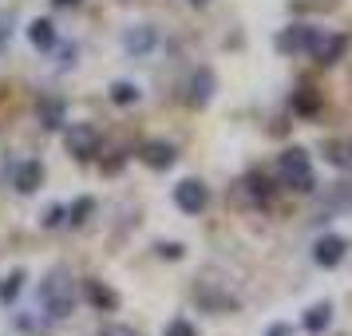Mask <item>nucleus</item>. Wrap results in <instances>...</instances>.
<instances>
[{
	"instance_id": "f257e3e1",
	"label": "nucleus",
	"mask_w": 352,
	"mask_h": 336,
	"mask_svg": "<svg viewBox=\"0 0 352 336\" xmlns=\"http://www.w3.org/2000/svg\"><path fill=\"white\" fill-rule=\"evenodd\" d=\"M36 297H40V309H44L52 320H67L76 313V304H80V293H76V281H72L67 269H52L48 277L40 281Z\"/></svg>"
},
{
	"instance_id": "f03ea898",
	"label": "nucleus",
	"mask_w": 352,
	"mask_h": 336,
	"mask_svg": "<svg viewBox=\"0 0 352 336\" xmlns=\"http://www.w3.org/2000/svg\"><path fill=\"white\" fill-rule=\"evenodd\" d=\"M277 182L293 194H313L317 190V170L305 146H285L277 155Z\"/></svg>"
},
{
	"instance_id": "7ed1b4c3",
	"label": "nucleus",
	"mask_w": 352,
	"mask_h": 336,
	"mask_svg": "<svg viewBox=\"0 0 352 336\" xmlns=\"http://www.w3.org/2000/svg\"><path fill=\"white\" fill-rule=\"evenodd\" d=\"M64 146L76 162H91L103 146V135L96 123H64Z\"/></svg>"
},
{
	"instance_id": "20e7f679",
	"label": "nucleus",
	"mask_w": 352,
	"mask_h": 336,
	"mask_svg": "<svg viewBox=\"0 0 352 336\" xmlns=\"http://www.w3.org/2000/svg\"><path fill=\"white\" fill-rule=\"evenodd\" d=\"M170 198H175L178 214H186V218H198V214L210 206V186L202 182V178H178L175 190H170Z\"/></svg>"
},
{
	"instance_id": "39448f33",
	"label": "nucleus",
	"mask_w": 352,
	"mask_h": 336,
	"mask_svg": "<svg viewBox=\"0 0 352 336\" xmlns=\"http://www.w3.org/2000/svg\"><path fill=\"white\" fill-rule=\"evenodd\" d=\"M317 36H320V28H313V24H289V28H281L273 36V48L281 56H309V48L317 44Z\"/></svg>"
},
{
	"instance_id": "423d86ee",
	"label": "nucleus",
	"mask_w": 352,
	"mask_h": 336,
	"mask_svg": "<svg viewBox=\"0 0 352 336\" xmlns=\"http://www.w3.org/2000/svg\"><path fill=\"white\" fill-rule=\"evenodd\" d=\"M190 297H194V304H198L202 313H238V309H241L238 297H234V293H226V289H218L214 281H198Z\"/></svg>"
},
{
	"instance_id": "0eeeda50",
	"label": "nucleus",
	"mask_w": 352,
	"mask_h": 336,
	"mask_svg": "<svg viewBox=\"0 0 352 336\" xmlns=\"http://www.w3.org/2000/svg\"><path fill=\"white\" fill-rule=\"evenodd\" d=\"M214 91H218V76H214V67H198V71H190V80H186V107H194V111L210 107Z\"/></svg>"
},
{
	"instance_id": "6e6552de",
	"label": "nucleus",
	"mask_w": 352,
	"mask_h": 336,
	"mask_svg": "<svg viewBox=\"0 0 352 336\" xmlns=\"http://www.w3.org/2000/svg\"><path fill=\"white\" fill-rule=\"evenodd\" d=\"M344 52H349V36L344 32H324V28H320L317 44L309 48V60L320 64V67H333L336 60H344Z\"/></svg>"
},
{
	"instance_id": "1a4fd4ad",
	"label": "nucleus",
	"mask_w": 352,
	"mask_h": 336,
	"mask_svg": "<svg viewBox=\"0 0 352 336\" xmlns=\"http://www.w3.org/2000/svg\"><path fill=\"white\" fill-rule=\"evenodd\" d=\"M80 289H83V301L91 304L96 313H119V304H123V297L107 281H99V277H83Z\"/></svg>"
},
{
	"instance_id": "9d476101",
	"label": "nucleus",
	"mask_w": 352,
	"mask_h": 336,
	"mask_svg": "<svg viewBox=\"0 0 352 336\" xmlns=\"http://www.w3.org/2000/svg\"><path fill=\"white\" fill-rule=\"evenodd\" d=\"M135 159L143 162L146 170H155V175H162V170H170L178 162V150L175 143H162V139H151V143H143L139 150H135Z\"/></svg>"
},
{
	"instance_id": "9b49d317",
	"label": "nucleus",
	"mask_w": 352,
	"mask_h": 336,
	"mask_svg": "<svg viewBox=\"0 0 352 336\" xmlns=\"http://www.w3.org/2000/svg\"><path fill=\"white\" fill-rule=\"evenodd\" d=\"M344 254H349V241L340 238V234H320L313 241V261H317L320 269H336L344 261Z\"/></svg>"
},
{
	"instance_id": "f8f14e48",
	"label": "nucleus",
	"mask_w": 352,
	"mask_h": 336,
	"mask_svg": "<svg viewBox=\"0 0 352 336\" xmlns=\"http://www.w3.org/2000/svg\"><path fill=\"white\" fill-rule=\"evenodd\" d=\"M155 44H159V32H155L151 24H135V28H127V32H123V52H127V56H135V60L151 56V52H155Z\"/></svg>"
},
{
	"instance_id": "ddd939ff",
	"label": "nucleus",
	"mask_w": 352,
	"mask_h": 336,
	"mask_svg": "<svg viewBox=\"0 0 352 336\" xmlns=\"http://www.w3.org/2000/svg\"><path fill=\"white\" fill-rule=\"evenodd\" d=\"M44 175H48V170H44L40 159H24L16 170H12V190L16 194H36L40 186H44Z\"/></svg>"
},
{
	"instance_id": "4468645a",
	"label": "nucleus",
	"mask_w": 352,
	"mask_h": 336,
	"mask_svg": "<svg viewBox=\"0 0 352 336\" xmlns=\"http://www.w3.org/2000/svg\"><path fill=\"white\" fill-rule=\"evenodd\" d=\"M273 190H277V186H273V178L265 175V170H250V175L241 178V194H245L254 206H270Z\"/></svg>"
},
{
	"instance_id": "2eb2a0df",
	"label": "nucleus",
	"mask_w": 352,
	"mask_h": 336,
	"mask_svg": "<svg viewBox=\"0 0 352 336\" xmlns=\"http://www.w3.org/2000/svg\"><path fill=\"white\" fill-rule=\"evenodd\" d=\"M28 44H32L36 52H56V44H60V32H56V24H52L48 16L28 20Z\"/></svg>"
},
{
	"instance_id": "dca6fc26",
	"label": "nucleus",
	"mask_w": 352,
	"mask_h": 336,
	"mask_svg": "<svg viewBox=\"0 0 352 336\" xmlns=\"http://www.w3.org/2000/svg\"><path fill=\"white\" fill-rule=\"evenodd\" d=\"M329 324H333V301H317V304H309V309H305L301 328H305L309 336L329 333Z\"/></svg>"
},
{
	"instance_id": "f3484780",
	"label": "nucleus",
	"mask_w": 352,
	"mask_h": 336,
	"mask_svg": "<svg viewBox=\"0 0 352 336\" xmlns=\"http://www.w3.org/2000/svg\"><path fill=\"white\" fill-rule=\"evenodd\" d=\"M289 107H293V115H301V119H313L324 107V96H320L317 87H297L293 99H289Z\"/></svg>"
},
{
	"instance_id": "a211bd4d",
	"label": "nucleus",
	"mask_w": 352,
	"mask_h": 336,
	"mask_svg": "<svg viewBox=\"0 0 352 336\" xmlns=\"http://www.w3.org/2000/svg\"><path fill=\"white\" fill-rule=\"evenodd\" d=\"M96 210H99V202L91 198V194H80L72 206H67V218H64V225H72V229H83V225L96 218Z\"/></svg>"
},
{
	"instance_id": "6ab92c4d",
	"label": "nucleus",
	"mask_w": 352,
	"mask_h": 336,
	"mask_svg": "<svg viewBox=\"0 0 352 336\" xmlns=\"http://www.w3.org/2000/svg\"><path fill=\"white\" fill-rule=\"evenodd\" d=\"M24 281H28V269H8L4 277H0V304L8 309V304L20 301V293H24Z\"/></svg>"
},
{
	"instance_id": "aec40b11",
	"label": "nucleus",
	"mask_w": 352,
	"mask_h": 336,
	"mask_svg": "<svg viewBox=\"0 0 352 336\" xmlns=\"http://www.w3.org/2000/svg\"><path fill=\"white\" fill-rule=\"evenodd\" d=\"M36 119H40L44 131H60L67 123L64 119V99H40V103H36Z\"/></svg>"
},
{
	"instance_id": "412c9836",
	"label": "nucleus",
	"mask_w": 352,
	"mask_h": 336,
	"mask_svg": "<svg viewBox=\"0 0 352 336\" xmlns=\"http://www.w3.org/2000/svg\"><path fill=\"white\" fill-rule=\"evenodd\" d=\"M56 320L48 313H16V333L20 336H52Z\"/></svg>"
},
{
	"instance_id": "4be33fe9",
	"label": "nucleus",
	"mask_w": 352,
	"mask_h": 336,
	"mask_svg": "<svg viewBox=\"0 0 352 336\" xmlns=\"http://www.w3.org/2000/svg\"><path fill=\"white\" fill-rule=\"evenodd\" d=\"M107 99H111L115 107H135V103L143 99V87L135 80H115L111 87H107Z\"/></svg>"
},
{
	"instance_id": "5701e85b",
	"label": "nucleus",
	"mask_w": 352,
	"mask_h": 336,
	"mask_svg": "<svg viewBox=\"0 0 352 336\" xmlns=\"http://www.w3.org/2000/svg\"><path fill=\"white\" fill-rule=\"evenodd\" d=\"M324 159L333 162V166L352 170V143H329V146H324Z\"/></svg>"
},
{
	"instance_id": "b1692460",
	"label": "nucleus",
	"mask_w": 352,
	"mask_h": 336,
	"mask_svg": "<svg viewBox=\"0 0 352 336\" xmlns=\"http://www.w3.org/2000/svg\"><path fill=\"white\" fill-rule=\"evenodd\" d=\"M64 218H67V206H64V202H56V206L44 210V218H40V229H60V225H64Z\"/></svg>"
},
{
	"instance_id": "393cba45",
	"label": "nucleus",
	"mask_w": 352,
	"mask_h": 336,
	"mask_svg": "<svg viewBox=\"0 0 352 336\" xmlns=\"http://www.w3.org/2000/svg\"><path fill=\"white\" fill-rule=\"evenodd\" d=\"M127 159H131V150H111V159H99V170L103 175H119L127 166Z\"/></svg>"
},
{
	"instance_id": "a878e982",
	"label": "nucleus",
	"mask_w": 352,
	"mask_h": 336,
	"mask_svg": "<svg viewBox=\"0 0 352 336\" xmlns=\"http://www.w3.org/2000/svg\"><path fill=\"white\" fill-rule=\"evenodd\" d=\"M155 254H159L162 261H182V257H186V245H182V241H159Z\"/></svg>"
},
{
	"instance_id": "bb28decb",
	"label": "nucleus",
	"mask_w": 352,
	"mask_h": 336,
	"mask_svg": "<svg viewBox=\"0 0 352 336\" xmlns=\"http://www.w3.org/2000/svg\"><path fill=\"white\" fill-rule=\"evenodd\" d=\"M162 336H198V328H194L186 317H175L166 328H162Z\"/></svg>"
},
{
	"instance_id": "cd10ccee",
	"label": "nucleus",
	"mask_w": 352,
	"mask_h": 336,
	"mask_svg": "<svg viewBox=\"0 0 352 336\" xmlns=\"http://www.w3.org/2000/svg\"><path fill=\"white\" fill-rule=\"evenodd\" d=\"M56 48H60V67H76V56H80L76 44H56Z\"/></svg>"
},
{
	"instance_id": "c85d7f7f",
	"label": "nucleus",
	"mask_w": 352,
	"mask_h": 336,
	"mask_svg": "<svg viewBox=\"0 0 352 336\" xmlns=\"http://www.w3.org/2000/svg\"><path fill=\"white\" fill-rule=\"evenodd\" d=\"M99 336H139V333H135L131 324H103V328H99Z\"/></svg>"
},
{
	"instance_id": "c756f323",
	"label": "nucleus",
	"mask_w": 352,
	"mask_h": 336,
	"mask_svg": "<svg viewBox=\"0 0 352 336\" xmlns=\"http://www.w3.org/2000/svg\"><path fill=\"white\" fill-rule=\"evenodd\" d=\"M265 336H293V324H285V320H273L270 328H265Z\"/></svg>"
},
{
	"instance_id": "7c9ffc66",
	"label": "nucleus",
	"mask_w": 352,
	"mask_h": 336,
	"mask_svg": "<svg viewBox=\"0 0 352 336\" xmlns=\"http://www.w3.org/2000/svg\"><path fill=\"white\" fill-rule=\"evenodd\" d=\"M52 4H56V8H76L80 0H52Z\"/></svg>"
},
{
	"instance_id": "2f4dec72",
	"label": "nucleus",
	"mask_w": 352,
	"mask_h": 336,
	"mask_svg": "<svg viewBox=\"0 0 352 336\" xmlns=\"http://www.w3.org/2000/svg\"><path fill=\"white\" fill-rule=\"evenodd\" d=\"M186 4H194V8H206L210 0H186Z\"/></svg>"
},
{
	"instance_id": "473e14b6",
	"label": "nucleus",
	"mask_w": 352,
	"mask_h": 336,
	"mask_svg": "<svg viewBox=\"0 0 352 336\" xmlns=\"http://www.w3.org/2000/svg\"><path fill=\"white\" fill-rule=\"evenodd\" d=\"M4 36H8V32H4V28H0V48H4Z\"/></svg>"
}]
</instances>
